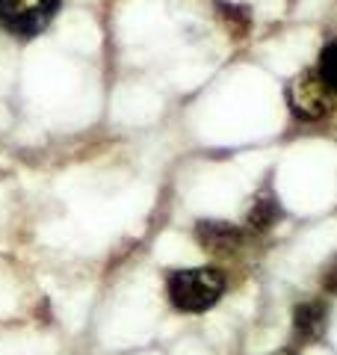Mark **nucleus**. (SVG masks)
Segmentation results:
<instances>
[{"label":"nucleus","instance_id":"f257e3e1","mask_svg":"<svg viewBox=\"0 0 337 355\" xmlns=\"http://www.w3.org/2000/svg\"><path fill=\"white\" fill-rule=\"evenodd\" d=\"M225 291V279L213 266H198V270H178L168 275V299L175 308L198 314L219 302Z\"/></svg>","mask_w":337,"mask_h":355},{"label":"nucleus","instance_id":"f03ea898","mask_svg":"<svg viewBox=\"0 0 337 355\" xmlns=\"http://www.w3.org/2000/svg\"><path fill=\"white\" fill-rule=\"evenodd\" d=\"M287 104L296 119L317 121L331 113L334 92H331V86L322 80L320 69H305L287 83Z\"/></svg>","mask_w":337,"mask_h":355},{"label":"nucleus","instance_id":"7ed1b4c3","mask_svg":"<svg viewBox=\"0 0 337 355\" xmlns=\"http://www.w3.org/2000/svg\"><path fill=\"white\" fill-rule=\"evenodd\" d=\"M60 0H0V27L18 39H33L51 24Z\"/></svg>","mask_w":337,"mask_h":355},{"label":"nucleus","instance_id":"20e7f679","mask_svg":"<svg viewBox=\"0 0 337 355\" xmlns=\"http://www.w3.org/2000/svg\"><path fill=\"white\" fill-rule=\"evenodd\" d=\"M196 237H198L201 246L210 249V252H234L243 240L240 228L228 225V222H198Z\"/></svg>","mask_w":337,"mask_h":355},{"label":"nucleus","instance_id":"39448f33","mask_svg":"<svg viewBox=\"0 0 337 355\" xmlns=\"http://www.w3.org/2000/svg\"><path fill=\"white\" fill-rule=\"evenodd\" d=\"M325 320H329V311H325L322 302H305L293 311V326L296 335L302 340H317L325 331Z\"/></svg>","mask_w":337,"mask_h":355},{"label":"nucleus","instance_id":"423d86ee","mask_svg":"<svg viewBox=\"0 0 337 355\" xmlns=\"http://www.w3.org/2000/svg\"><path fill=\"white\" fill-rule=\"evenodd\" d=\"M278 216H281V210L273 198H261V202H254V207L249 210V225L254 231H266L269 225H275Z\"/></svg>","mask_w":337,"mask_h":355},{"label":"nucleus","instance_id":"0eeeda50","mask_svg":"<svg viewBox=\"0 0 337 355\" xmlns=\"http://www.w3.org/2000/svg\"><path fill=\"white\" fill-rule=\"evenodd\" d=\"M320 74L322 80L331 86V92L337 95V42L325 44L322 53H320Z\"/></svg>","mask_w":337,"mask_h":355},{"label":"nucleus","instance_id":"6e6552de","mask_svg":"<svg viewBox=\"0 0 337 355\" xmlns=\"http://www.w3.org/2000/svg\"><path fill=\"white\" fill-rule=\"evenodd\" d=\"M219 9H222V18L228 21V27L234 33H245V30H249V12H245L243 6H225V3H219Z\"/></svg>","mask_w":337,"mask_h":355},{"label":"nucleus","instance_id":"1a4fd4ad","mask_svg":"<svg viewBox=\"0 0 337 355\" xmlns=\"http://www.w3.org/2000/svg\"><path fill=\"white\" fill-rule=\"evenodd\" d=\"M322 284H325V291H329V293H337V258L331 261L329 270H325V279H322Z\"/></svg>","mask_w":337,"mask_h":355},{"label":"nucleus","instance_id":"9d476101","mask_svg":"<svg viewBox=\"0 0 337 355\" xmlns=\"http://www.w3.org/2000/svg\"><path fill=\"white\" fill-rule=\"evenodd\" d=\"M273 355H290V352H273Z\"/></svg>","mask_w":337,"mask_h":355}]
</instances>
